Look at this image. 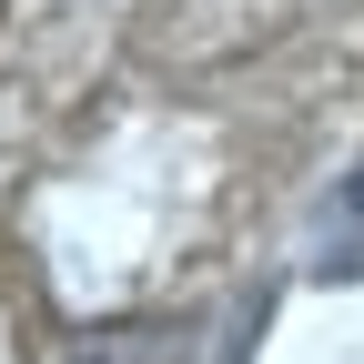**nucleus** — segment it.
<instances>
[]
</instances>
